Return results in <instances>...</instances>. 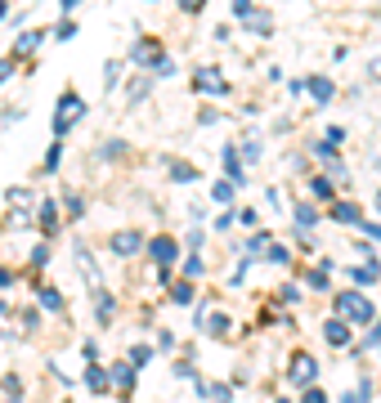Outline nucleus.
Returning <instances> with one entry per match:
<instances>
[{
	"label": "nucleus",
	"instance_id": "obj_37",
	"mask_svg": "<svg viewBox=\"0 0 381 403\" xmlns=\"http://www.w3.org/2000/svg\"><path fill=\"white\" fill-rule=\"evenodd\" d=\"M54 36H58V41H68V36H77V23H68V18H63V23L54 27Z\"/></svg>",
	"mask_w": 381,
	"mask_h": 403
},
{
	"label": "nucleus",
	"instance_id": "obj_7",
	"mask_svg": "<svg viewBox=\"0 0 381 403\" xmlns=\"http://www.w3.org/2000/svg\"><path fill=\"white\" fill-rule=\"evenodd\" d=\"M108 385L126 399L130 390H135V368H130V363H113V368H108Z\"/></svg>",
	"mask_w": 381,
	"mask_h": 403
},
{
	"label": "nucleus",
	"instance_id": "obj_44",
	"mask_svg": "<svg viewBox=\"0 0 381 403\" xmlns=\"http://www.w3.org/2000/svg\"><path fill=\"white\" fill-rule=\"evenodd\" d=\"M359 229H368V238H377V242H381V219H363Z\"/></svg>",
	"mask_w": 381,
	"mask_h": 403
},
{
	"label": "nucleus",
	"instance_id": "obj_3",
	"mask_svg": "<svg viewBox=\"0 0 381 403\" xmlns=\"http://www.w3.org/2000/svg\"><path fill=\"white\" fill-rule=\"evenodd\" d=\"M314 376H318V363H314V354L296 350V354H292V359H287V381L305 390V385H314Z\"/></svg>",
	"mask_w": 381,
	"mask_h": 403
},
{
	"label": "nucleus",
	"instance_id": "obj_26",
	"mask_svg": "<svg viewBox=\"0 0 381 403\" xmlns=\"http://www.w3.org/2000/svg\"><path fill=\"white\" fill-rule=\"evenodd\" d=\"M9 206H14V211H32V193L27 188H9Z\"/></svg>",
	"mask_w": 381,
	"mask_h": 403
},
{
	"label": "nucleus",
	"instance_id": "obj_23",
	"mask_svg": "<svg viewBox=\"0 0 381 403\" xmlns=\"http://www.w3.org/2000/svg\"><path fill=\"white\" fill-rule=\"evenodd\" d=\"M170 179H180V184H193V179H198V170H193L189 162H170Z\"/></svg>",
	"mask_w": 381,
	"mask_h": 403
},
{
	"label": "nucleus",
	"instance_id": "obj_5",
	"mask_svg": "<svg viewBox=\"0 0 381 403\" xmlns=\"http://www.w3.org/2000/svg\"><path fill=\"white\" fill-rule=\"evenodd\" d=\"M193 90L198 94H229V85H225V77H220L216 68H198L193 72Z\"/></svg>",
	"mask_w": 381,
	"mask_h": 403
},
{
	"label": "nucleus",
	"instance_id": "obj_14",
	"mask_svg": "<svg viewBox=\"0 0 381 403\" xmlns=\"http://www.w3.org/2000/svg\"><path fill=\"white\" fill-rule=\"evenodd\" d=\"M377 278H381V269H377V264H359V269L350 264V283H354V287H373Z\"/></svg>",
	"mask_w": 381,
	"mask_h": 403
},
{
	"label": "nucleus",
	"instance_id": "obj_18",
	"mask_svg": "<svg viewBox=\"0 0 381 403\" xmlns=\"http://www.w3.org/2000/svg\"><path fill=\"white\" fill-rule=\"evenodd\" d=\"M85 385H90L94 395H104V390H108V372H104L94 359H90V368H85Z\"/></svg>",
	"mask_w": 381,
	"mask_h": 403
},
{
	"label": "nucleus",
	"instance_id": "obj_25",
	"mask_svg": "<svg viewBox=\"0 0 381 403\" xmlns=\"http://www.w3.org/2000/svg\"><path fill=\"white\" fill-rule=\"evenodd\" d=\"M198 390H202L211 403H229V385H206V381H198Z\"/></svg>",
	"mask_w": 381,
	"mask_h": 403
},
{
	"label": "nucleus",
	"instance_id": "obj_24",
	"mask_svg": "<svg viewBox=\"0 0 381 403\" xmlns=\"http://www.w3.org/2000/svg\"><path fill=\"white\" fill-rule=\"evenodd\" d=\"M310 193H314L318 202H332V198H337V193H332V179H323V175H314V184H310Z\"/></svg>",
	"mask_w": 381,
	"mask_h": 403
},
{
	"label": "nucleus",
	"instance_id": "obj_15",
	"mask_svg": "<svg viewBox=\"0 0 381 403\" xmlns=\"http://www.w3.org/2000/svg\"><path fill=\"white\" fill-rule=\"evenodd\" d=\"M41 41H45V32H23L18 41H14V58H27V54H32Z\"/></svg>",
	"mask_w": 381,
	"mask_h": 403
},
{
	"label": "nucleus",
	"instance_id": "obj_41",
	"mask_svg": "<svg viewBox=\"0 0 381 403\" xmlns=\"http://www.w3.org/2000/svg\"><path fill=\"white\" fill-rule=\"evenodd\" d=\"M269 260H274V264H287L292 255H287V247H269Z\"/></svg>",
	"mask_w": 381,
	"mask_h": 403
},
{
	"label": "nucleus",
	"instance_id": "obj_53",
	"mask_svg": "<svg viewBox=\"0 0 381 403\" xmlns=\"http://www.w3.org/2000/svg\"><path fill=\"white\" fill-rule=\"evenodd\" d=\"M9 403H23V399H18V395H14V399H9Z\"/></svg>",
	"mask_w": 381,
	"mask_h": 403
},
{
	"label": "nucleus",
	"instance_id": "obj_12",
	"mask_svg": "<svg viewBox=\"0 0 381 403\" xmlns=\"http://www.w3.org/2000/svg\"><path fill=\"white\" fill-rule=\"evenodd\" d=\"M175 251H180L175 238H153V242H149V255H153L157 264H170V260H175Z\"/></svg>",
	"mask_w": 381,
	"mask_h": 403
},
{
	"label": "nucleus",
	"instance_id": "obj_2",
	"mask_svg": "<svg viewBox=\"0 0 381 403\" xmlns=\"http://www.w3.org/2000/svg\"><path fill=\"white\" fill-rule=\"evenodd\" d=\"M85 117V99L77 90H68V94H58V113H54V134H68L77 121Z\"/></svg>",
	"mask_w": 381,
	"mask_h": 403
},
{
	"label": "nucleus",
	"instance_id": "obj_31",
	"mask_svg": "<svg viewBox=\"0 0 381 403\" xmlns=\"http://www.w3.org/2000/svg\"><path fill=\"white\" fill-rule=\"evenodd\" d=\"M305 278H310V287H318V291H327V260L318 264V269H310V274H305Z\"/></svg>",
	"mask_w": 381,
	"mask_h": 403
},
{
	"label": "nucleus",
	"instance_id": "obj_39",
	"mask_svg": "<svg viewBox=\"0 0 381 403\" xmlns=\"http://www.w3.org/2000/svg\"><path fill=\"white\" fill-rule=\"evenodd\" d=\"M251 9H256V5H251V0H233V14H238V23H242V18H247V14H251Z\"/></svg>",
	"mask_w": 381,
	"mask_h": 403
},
{
	"label": "nucleus",
	"instance_id": "obj_19",
	"mask_svg": "<svg viewBox=\"0 0 381 403\" xmlns=\"http://www.w3.org/2000/svg\"><path fill=\"white\" fill-rule=\"evenodd\" d=\"M305 90H310L318 103H327L332 94H337V90H332V81H327V77H310V81H305Z\"/></svg>",
	"mask_w": 381,
	"mask_h": 403
},
{
	"label": "nucleus",
	"instance_id": "obj_43",
	"mask_svg": "<svg viewBox=\"0 0 381 403\" xmlns=\"http://www.w3.org/2000/svg\"><path fill=\"white\" fill-rule=\"evenodd\" d=\"M305 403H327L323 390H314V385H305Z\"/></svg>",
	"mask_w": 381,
	"mask_h": 403
},
{
	"label": "nucleus",
	"instance_id": "obj_38",
	"mask_svg": "<svg viewBox=\"0 0 381 403\" xmlns=\"http://www.w3.org/2000/svg\"><path fill=\"white\" fill-rule=\"evenodd\" d=\"M58 157H63V148H58V143H54V148L45 153V170H58Z\"/></svg>",
	"mask_w": 381,
	"mask_h": 403
},
{
	"label": "nucleus",
	"instance_id": "obj_11",
	"mask_svg": "<svg viewBox=\"0 0 381 403\" xmlns=\"http://www.w3.org/2000/svg\"><path fill=\"white\" fill-rule=\"evenodd\" d=\"M323 336H327V345L346 350V345H350V323H346V319H327V323H323Z\"/></svg>",
	"mask_w": 381,
	"mask_h": 403
},
{
	"label": "nucleus",
	"instance_id": "obj_4",
	"mask_svg": "<svg viewBox=\"0 0 381 403\" xmlns=\"http://www.w3.org/2000/svg\"><path fill=\"white\" fill-rule=\"evenodd\" d=\"M77 251V264H81V278H85V287H90V296H99V291H108L104 287V278H99V264H94V255H90V247H72Z\"/></svg>",
	"mask_w": 381,
	"mask_h": 403
},
{
	"label": "nucleus",
	"instance_id": "obj_55",
	"mask_svg": "<svg viewBox=\"0 0 381 403\" xmlns=\"http://www.w3.org/2000/svg\"><path fill=\"white\" fill-rule=\"evenodd\" d=\"M278 403H287V399H278Z\"/></svg>",
	"mask_w": 381,
	"mask_h": 403
},
{
	"label": "nucleus",
	"instance_id": "obj_51",
	"mask_svg": "<svg viewBox=\"0 0 381 403\" xmlns=\"http://www.w3.org/2000/svg\"><path fill=\"white\" fill-rule=\"evenodd\" d=\"M58 5H63V9H77V5H81V0H58Z\"/></svg>",
	"mask_w": 381,
	"mask_h": 403
},
{
	"label": "nucleus",
	"instance_id": "obj_8",
	"mask_svg": "<svg viewBox=\"0 0 381 403\" xmlns=\"http://www.w3.org/2000/svg\"><path fill=\"white\" fill-rule=\"evenodd\" d=\"M130 58H135V63H153V68H157V63H162L166 54H162V45H157L153 36H144V41H139V45L130 50Z\"/></svg>",
	"mask_w": 381,
	"mask_h": 403
},
{
	"label": "nucleus",
	"instance_id": "obj_6",
	"mask_svg": "<svg viewBox=\"0 0 381 403\" xmlns=\"http://www.w3.org/2000/svg\"><path fill=\"white\" fill-rule=\"evenodd\" d=\"M108 247H113L117 255H135V251L144 247V234H139V229H117V234H113V242H108Z\"/></svg>",
	"mask_w": 381,
	"mask_h": 403
},
{
	"label": "nucleus",
	"instance_id": "obj_52",
	"mask_svg": "<svg viewBox=\"0 0 381 403\" xmlns=\"http://www.w3.org/2000/svg\"><path fill=\"white\" fill-rule=\"evenodd\" d=\"M5 9H9V5H5V0H0V18H5Z\"/></svg>",
	"mask_w": 381,
	"mask_h": 403
},
{
	"label": "nucleus",
	"instance_id": "obj_32",
	"mask_svg": "<svg viewBox=\"0 0 381 403\" xmlns=\"http://www.w3.org/2000/svg\"><path fill=\"white\" fill-rule=\"evenodd\" d=\"M211 198H216L220 206H229V202H233V184H229V179H225V184H211Z\"/></svg>",
	"mask_w": 381,
	"mask_h": 403
},
{
	"label": "nucleus",
	"instance_id": "obj_21",
	"mask_svg": "<svg viewBox=\"0 0 381 403\" xmlns=\"http://www.w3.org/2000/svg\"><path fill=\"white\" fill-rule=\"evenodd\" d=\"M198 323L206 327V332H216V336L229 332V314H198Z\"/></svg>",
	"mask_w": 381,
	"mask_h": 403
},
{
	"label": "nucleus",
	"instance_id": "obj_49",
	"mask_svg": "<svg viewBox=\"0 0 381 403\" xmlns=\"http://www.w3.org/2000/svg\"><path fill=\"white\" fill-rule=\"evenodd\" d=\"M9 72H14V58H0V85L9 81Z\"/></svg>",
	"mask_w": 381,
	"mask_h": 403
},
{
	"label": "nucleus",
	"instance_id": "obj_56",
	"mask_svg": "<svg viewBox=\"0 0 381 403\" xmlns=\"http://www.w3.org/2000/svg\"><path fill=\"white\" fill-rule=\"evenodd\" d=\"M377 350H381V345H377Z\"/></svg>",
	"mask_w": 381,
	"mask_h": 403
},
{
	"label": "nucleus",
	"instance_id": "obj_42",
	"mask_svg": "<svg viewBox=\"0 0 381 403\" xmlns=\"http://www.w3.org/2000/svg\"><path fill=\"white\" fill-rule=\"evenodd\" d=\"M99 153H108V157H117V153H126V143H121V139H108V143H104Z\"/></svg>",
	"mask_w": 381,
	"mask_h": 403
},
{
	"label": "nucleus",
	"instance_id": "obj_36",
	"mask_svg": "<svg viewBox=\"0 0 381 403\" xmlns=\"http://www.w3.org/2000/svg\"><path fill=\"white\" fill-rule=\"evenodd\" d=\"M63 206H68V215H81V211H85V202L77 198V193H68V198H63Z\"/></svg>",
	"mask_w": 381,
	"mask_h": 403
},
{
	"label": "nucleus",
	"instance_id": "obj_17",
	"mask_svg": "<svg viewBox=\"0 0 381 403\" xmlns=\"http://www.w3.org/2000/svg\"><path fill=\"white\" fill-rule=\"evenodd\" d=\"M113 314H117V300L108 296V291H99V296H94V319H99V323H113Z\"/></svg>",
	"mask_w": 381,
	"mask_h": 403
},
{
	"label": "nucleus",
	"instance_id": "obj_28",
	"mask_svg": "<svg viewBox=\"0 0 381 403\" xmlns=\"http://www.w3.org/2000/svg\"><path fill=\"white\" fill-rule=\"evenodd\" d=\"M314 219H318V211H314L310 202H301V206H296V224H301V229H314Z\"/></svg>",
	"mask_w": 381,
	"mask_h": 403
},
{
	"label": "nucleus",
	"instance_id": "obj_34",
	"mask_svg": "<svg viewBox=\"0 0 381 403\" xmlns=\"http://www.w3.org/2000/svg\"><path fill=\"white\" fill-rule=\"evenodd\" d=\"M202 274H206V264L198 255H189V260H184V278H202Z\"/></svg>",
	"mask_w": 381,
	"mask_h": 403
},
{
	"label": "nucleus",
	"instance_id": "obj_27",
	"mask_svg": "<svg viewBox=\"0 0 381 403\" xmlns=\"http://www.w3.org/2000/svg\"><path fill=\"white\" fill-rule=\"evenodd\" d=\"M149 359H153V350H149V345H130V354H126V363H130V368H144Z\"/></svg>",
	"mask_w": 381,
	"mask_h": 403
},
{
	"label": "nucleus",
	"instance_id": "obj_10",
	"mask_svg": "<svg viewBox=\"0 0 381 403\" xmlns=\"http://www.w3.org/2000/svg\"><path fill=\"white\" fill-rule=\"evenodd\" d=\"M314 153H318V162H323L327 170H332V175H337V179H346V166H341V153H337V143H314Z\"/></svg>",
	"mask_w": 381,
	"mask_h": 403
},
{
	"label": "nucleus",
	"instance_id": "obj_20",
	"mask_svg": "<svg viewBox=\"0 0 381 403\" xmlns=\"http://www.w3.org/2000/svg\"><path fill=\"white\" fill-rule=\"evenodd\" d=\"M242 23H247V27H251L256 36H269V32H274V18H269V14H261V9H251V14L242 18Z\"/></svg>",
	"mask_w": 381,
	"mask_h": 403
},
{
	"label": "nucleus",
	"instance_id": "obj_48",
	"mask_svg": "<svg viewBox=\"0 0 381 403\" xmlns=\"http://www.w3.org/2000/svg\"><path fill=\"white\" fill-rule=\"evenodd\" d=\"M238 219H242L247 229H256V211H251V206H242V211H238Z\"/></svg>",
	"mask_w": 381,
	"mask_h": 403
},
{
	"label": "nucleus",
	"instance_id": "obj_47",
	"mask_svg": "<svg viewBox=\"0 0 381 403\" xmlns=\"http://www.w3.org/2000/svg\"><path fill=\"white\" fill-rule=\"evenodd\" d=\"M242 153H247V162H256V157H261V143L247 139V143H242Z\"/></svg>",
	"mask_w": 381,
	"mask_h": 403
},
{
	"label": "nucleus",
	"instance_id": "obj_40",
	"mask_svg": "<svg viewBox=\"0 0 381 403\" xmlns=\"http://www.w3.org/2000/svg\"><path fill=\"white\" fill-rule=\"evenodd\" d=\"M0 390H5V395H9V399H14V395H18V390H23V385H18V376H5V381H0Z\"/></svg>",
	"mask_w": 381,
	"mask_h": 403
},
{
	"label": "nucleus",
	"instance_id": "obj_35",
	"mask_svg": "<svg viewBox=\"0 0 381 403\" xmlns=\"http://www.w3.org/2000/svg\"><path fill=\"white\" fill-rule=\"evenodd\" d=\"M377 345H381V323H373V332L363 336V345H359V350H377Z\"/></svg>",
	"mask_w": 381,
	"mask_h": 403
},
{
	"label": "nucleus",
	"instance_id": "obj_33",
	"mask_svg": "<svg viewBox=\"0 0 381 403\" xmlns=\"http://www.w3.org/2000/svg\"><path fill=\"white\" fill-rule=\"evenodd\" d=\"M149 90H153V81H149V77H135V81H130V99H144Z\"/></svg>",
	"mask_w": 381,
	"mask_h": 403
},
{
	"label": "nucleus",
	"instance_id": "obj_16",
	"mask_svg": "<svg viewBox=\"0 0 381 403\" xmlns=\"http://www.w3.org/2000/svg\"><path fill=\"white\" fill-rule=\"evenodd\" d=\"M41 234H45V238L58 234V206H54V202H41Z\"/></svg>",
	"mask_w": 381,
	"mask_h": 403
},
{
	"label": "nucleus",
	"instance_id": "obj_13",
	"mask_svg": "<svg viewBox=\"0 0 381 403\" xmlns=\"http://www.w3.org/2000/svg\"><path fill=\"white\" fill-rule=\"evenodd\" d=\"M225 170H229V184H247V170H242V162H238V148H225Z\"/></svg>",
	"mask_w": 381,
	"mask_h": 403
},
{
	"label": "nucleus",
	"instance_id": "obj_1",
	"mask_svg": "<svg viewBox=\"0 0 381 403\" xmlns=\"http://www.w3.org/2000/svg\"><path fill=\"white\" fill-rule=\"evenodd\" d=\"M337 319H346L350 327H368L373 323V300L363 291H341L337 296Z\"/></svg>",
	"mask_w": 381,
	"mask_h": 403
},
{
	"label": "nucleus",
	"instance_id": "obj_29",
	"mask_svg": "<svg viewBox=\"0 0 381 403\" xmlns=\"http://www.w3.org/2000/svg\"><path fill=\"white\" fill-rule=\"evenodd\" d=\"M368 395H373V381H359V390L341 395V403H368Z\"/></svg>",
	"mask_w": 381,
	"mask_h": 403
},
{
	"label": "nucleus",
	"instance_id": "obj_54",
	"mask_svg": "<svg viewBox=\"0 0 381 403\" xmlns=\"http://www.w3.org/2000/svg\"><path fill=\"white\" fill-rule=\"evenodd\" d=\"M377 206H381V193H377Z\"/></svg>",
	"mask_w": 381,
	"mask_h": 403
},
{
	"label": "nucleus",
	"instance_id": "obj_45",
	"mask_svg": "<svg viewBox=\"0 0 381 403\" xmlns=\"http://www.w3.org/2000/svg\"><path fill=\"white\" fill-rule=\"evenodd\" d=\"M202 5H206V0H180L184 14H202Z\"/></svg>",
	"mask_w": 381,
	"mask_h": 403
},
{
	"label": "nucleus",
	"instance_id": "obj_50",
	"mask_svg": "<svg viewBox=\"0 0 381 403\" xmlns=\"http://www.w3.org/2000/svg\"><path fill=\"white\" fill-rule=\"evenodd\" d=\"M14 283V274H9V269H0V287H9Z\"/></svg>",
	"mask_w": 381,
	"mask_h": 403
},
{
	"label": "nucleus",
	"instance_id": "obj_46",
	"mask_svg": "<svg viewBox=\"0 0 381 403\" xmlns=\"http://www.w3.org/2000/svg\"><path fill=\"white\" fill-rule=\"evenodd\" d=\"M45 260H50V247H36V251H32V264H36V269H41Z\"/></svg>",
	"mask_w": 381,
	"mask_h": 403
},
{
	"label": "nucleus",
	"instance_id": "obj_30",
	"mask_svg": "<svg viewBox=\"0 0 381 403\" xmlns=\"http://www.w3.org/2000/svg\"><path fill=\"white\" fill-rule=\"evenodd\" d=\"M41 305H45V309H54V314H58V309H63V296H58L54 287H41Z\"/></svg>",
	"mask_w": 381,
	"mask_h": 403
},
{
	"label": "nucleus",
	"instance_id": "obj_22",
	"mask_svg": "<svg viewBox=\"0 0 381 403\" xmlns=\"http://www.w3.org/2000/svg\"><path fill=\"white\" fill-rule=\"evenodd\" d=\"M170 300H175V305H189V300H193V278H180V283H170Z\"/></svg>",
	"mask_w": 381,
	"mask_h": 403
},
{
	"label": "nucleus",
	"instance_id": "obj_9",
	"mask_svg": "<svg viewBox=\"0 0 381 403\" xmlns=\"http://www.w3.org/2000/svg\"><path fill=\"white\" fill-rule=\"evenodd\" d=\"M332 219H337V224H354V229H359L363 224V206L359 202H332Z\"/></svg>",
	"mask_w": 381,
	"mask_h": 403
}]
</instances>
